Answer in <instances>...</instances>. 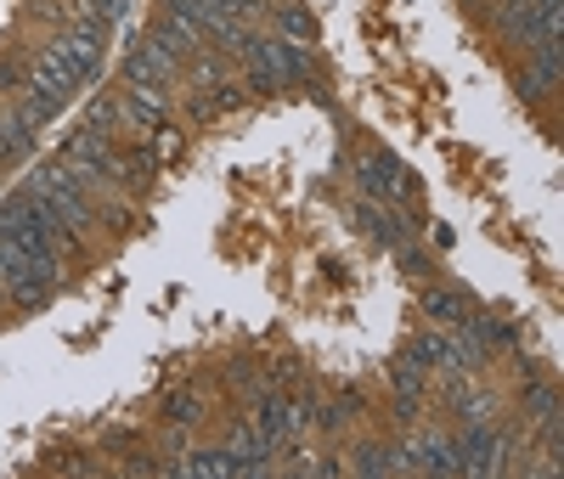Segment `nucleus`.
<instances>
[{"label": "nucleus", "mask_w": 564, "mask_h": 479, "mask_svg": "<svg viewBox=\"0 0 564 479\" xmlns=\"http://www.w3.org/2000/svg\"><path fill=\"white\" fill-rule=\"evenodd\" d=\"M243 63H249V90H260V96H271V90H282V85H300V79H311V68H316L311 45L282 40V34H254V40L243 45Z\"/></svg>", "instance_id": "obj_1"}, {"label": "nucleus", "mask_w": 564, "mask_h": 479, "mask_svg": "<svg viewBox=\"0 0 564 479\" xmlns=\"http://www.w3.org/2000/svg\"><path fill=\"white\" fill-rule=\"evenodd\" d=\"M356 186H361V198H372V204H412L417 198V175L395 153H379V148L356 159Z\"/></svg>", "instance_id": "obj_2"}, {"label": "nucleus", "mask_w": 564, "mask_h": 479, "mask_svg": "<svg viewBox=\"0 0 564 479\" xmlns=\"http://www.w3.org/2000/svg\"><path fill=\"white\" fill-rule=\"evenodd\" d=\"M79 68L68 63L63 45H45V52L34 57V74H29V90H45V96H57V102H68V96L79 90Z\"/></svg>", "instance_id": "obj_3"}, {"label": "nucleus", "mask_w": 564, "mask_h": 479, "mask_svg": "<svg viewBox=\"0 0 564 479\" xmlns=\"http://www.w3.org/2000/svg\"><path fill=\"white\" fill-rule=\"evenodd\" d=\"M457 446H463V473H502V462H508V440L491 435L486 423H468Z\"/></svg>", "instance_id": "obj_4"}, {"label": "nucleus", "mask_w": 564, "mask_h": 479, "mask_svg": "<svg viewBox=\"0 0 564 479\" xmlns=\"http://www.w3.org/2000/svg\"><path fill=\"white\" fill-rule=\"evenodd\" d=\"M254 435H260V446H265L271 457L294 440V412H289V401H282L276 390H265V395L254 401Z\"/></svg>", "instance_id": "obj_5"}, {"label": "nucleus", "mask_w": 564, "mask_h": 479, "mask_svg": "<svg viewBox=\"0 0 564 479\" xmlns=\"http://www.w3.org/2000/svg\"><path fill=\"white\" fill-rule=\"evenodd\" d=\"M119 113H124L135 130H164V119H170V90H159V85H130V96L119 102Z\"/></svg>", "instance_id": "obj_6"}, {"label": "nucleus", "mask_w": 564, "mask_h": 479, "mask_svg": "<svg viewBox=\"0 0 564 479\" xmlns=\"http://www.w3.org/2000/svg\"><path fill=\"white\" fill-rule=\"evenodd\" d=\"M159 473H181V479H231V473H238V457H231L226 446H220V451H193V457H181V462H170V468H159Z\"/></svg>", "instance_id": "obj_7"}, {"label": "nucleus", "mask_w": 564, "mask_h": 479, "mask_svg": "<svg viewBox=\"0 0 564 479\" xmlns=\"http://www.w3.org/2000/svg\"><path fill=\"white\" fill-rule=\"evenodd\" d=\"M350 215H356V226H361L367 237H379V243H390V249H395V243H406V237H412V231H406V226H401V220H395L390 209H379L372 198H361V204H356Z\"/></svg>", "instance_id": "obj_8"}, {"label": "nucleus", "mask_w": 564, "mask_h": 479, "mask_svg": "<svg viewBox=\"0 0 564 479\" xmlns=\"http://www.w3.org/2000/svg\"><path fill=\"white\" fill-rule=\"evenodd\" d=\"M271 34L311 45V40H316V18L305 12V0H282V7H271Z\"/></svg>", "instance_id": "obj_9"}, {"label": "nucleus", "mask_w": 564, "mask_h": 479, "mask_svg": "<svg viewBox=\"0 0 564 479\" xmlns=\"http://www.w3.org/2000/svg\"><path fill=\"white\" fill-rule=\"evenodd\" d=\"M124 79H130V85H159V90H170L175 68H164L153 52H141V45H135V52L124 57Z\"/></svg>", "instance_id": "obj_10"}, {"label": "nucleus", "mask_w": 564, "mask_h": 479, "mask_svg": "<svg viewBox=\"0 0 564 479\" xmlns=\"http://www.w3.org/2000/svg\"><path fill=\"white\" fill-rule=\"evenodd\" d=\"M423 316L441 322V327H457V322L468 316V300L452 294V287H430V294H423Z\"/></svg>", "instance_id": "obj_11"}, {"label": "nucleus", "mask_w": 564, "mask_h": 479, "mask_svg": "<svg viewBox=\"0 0 564 479\" xmlns=\"http://www.w3.org/2000/svg\"><path fill=\"white\" fill-rule=\"evenodd\" d=\"M423 372H430V367H423L412 350H406V356H395V361H390V383H395V395H423Z\"/></svg>", "instance_id": "obj_12"}, {"label": "nucleus", "mask_w": 564, "mask_h": 479, "mask_svg": "<svg viewBox=\"0 0 564 479\" xmlns=\"http://www.w3.org/2000/svg\"><path fill=\"white\" fill-rule=\"evenodd\" d=\"M164 417L181 423V428H193V423L204 417V412H198V395H193V390H170V395H164Z\"/></svg>", "instance_id": "obj_13"}, {"label": "nucleus", "mask_w": 564, "mask_h": 479, "mask_svg": "<svg viewBox=\"0 0 564 479\" xmlns=\"http://www.w3.org/2000/svg\"><path fill=\"white\" fill-rule=\"evenodd\" d=\"M412 356H417L423 367H446V361H452V333H423V339L412 345Z\"/></svg>", "instance_id": "obj_14"}, {"label": "nucleus", "mask_w": 564, "mask_h": 479, "mask_svg": "<svg viewBox=\"0 0 564 479\" xmlns=\"http://www.w3.org/2000/svg\"><path fill=\"white\" fill-rule=\"evenodd\" d=\"M350 468L367 473V479H379V473H395V457L384 446H361V451H350Z\"/></svg>", "instance_id": "obj_15"}, {"label": "nucleus", "mask_w": 564, "mask_h": 479, "mask_svg": "<svg viewBox=\"0 0 564 479\" xmlns=\"http://www.w3.org/2000/svg\"><path fill=\"white\" fill-rule=\"evenodd\" d=\"M119 124V102H113V96H97V102H90V113H85V130H113Z\"/></svg>", "instance_id": "obj_16"}, {"label": "nucleus", "mask_w": 564, "mask_h": 479, "mask_svg": "<svg viewBox=\"0 0 564 479\" xmlns=\"http://www.w3.org/2000/svg\"><path fill=\"white\" fill-rule=\"evenodd\" d=\"M390 254H395V265H401V271H412V276H430V254L412 249V237H406V243H395Z\"/></svg>", "instance_id": "obj_17"}, {"label": "nucleus", "mask_w": 564, "mask_h": 479, "mask_svg": "<svg viewBox=\"0 0 564 479\" xmlns=\"http://www.w3.org/2000/svg\"><path fill=\"white\" fill-rule=\"evenodd\" d=\"M513 90H520V96H525V102H542V96H547V90H553V85H547V79H542V74H536V68H525V74H520V79H513Z\"/></svg>", "instance_id": "obj_18"}, {"label": "nucleus", "mask_w": 564, "mask_h": 479, "mask_svg": "<svg viewBox=\"0 0 564 479\" xmlns=\"http://www.w3.org/2000/svg\"><path fill=\"white\" fill-rule=\"evenodd\" d=\"M430 237H435V249H452V226H446V220H435Z\"/></svg>", "instance_id": "obj_19"}]
</instances>
